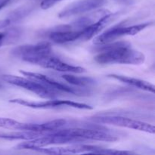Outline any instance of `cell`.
I'll use <instances>...</instances> for the list:
<instances>
[{"label": "cell", "mask_w": 155, "mask_h": 155, "mask_svg": "<svg viewBox=\"0 0 155 155\" xmlns=\"http://www.w3.org/2000/svg\"><path fill=\"white\" fill-rule=\"evenodd\" d=\"M101 45L99 53L94 57V60L101 64L139 65L145 60L143 53L132 48L128 42H113Z\"/></svg>", "instance_id": "6da1fadb"}, {"label": "cell", "mask_w": 155, "mask_h": 155, "mask_svg": "<svg viewBox=\"0 0 155 155\" xmlns=\"http://www.w3.org/2000/svg\"><path fill=\"white\" fill-rule=\"evenodd\" d=\"M51 44L44 41L35 45H20L13 48L12 54L24 61L36 64L38 60L51 54Z\"/></svg>", "instance_id": "7a4b0ae2"}, {"label": "cell", "mask_w": 155, "mask_h": 155, "mask_svg": "<svg viewBox=\"0 0 155 155\" xmlns=\"http://www.w3.org/2000/svg\"><path fill=\"white\" fill-rule=\"evenodd\" d=\"M2 80L9 84L14 85L18 87L24 88L27 90L30 91L42 98L54 99L59 93L56 91L43 86L39 82L29 78L27 79L18 76L11 75V74H5L2 76Z\"/></svg>", "instance_id": "3957f363"}, {"label": "cell", "mask_w": 155, "mask_h": 155, "mask_svg": "<svg viewBox=\"0 0 155 155\" xmlns=\"http://www.w3.org/2000/svg\"><path fill=\"white\" fill-rule=\"evenodd\" d=\"M153 22H147L144 24H136L130 27H121L115 26L107 29L104 33H101L94 39L93 43L95 45H104L114 42L119 38L124 36H135L139 32L152 25Z\"/></svg>", "instance_id": "277c9868"}, {"label": "cell", "mask_w": 155, "mask_h": 155, "mask_svg": "<svg viewBox=\"0 0 155 155\" xmlns=\"http://www.w3.org/2000/svg\"><path fill=\"white\" fill-rule=\"evenodd\" d=\"M58 134L74 138L79 142L85 140H95L100 142H115L117 140L116 136L101 130H93L86 128H69L56 130Z\"/></svg>", "instance_id": "5b68a950"}, {"label": "cell", "mask_w": 155, "mask_h": 155, "mask_svg": "<svg viewBox=\"0 0 155 155\" xmlns=\"http://www.w3.org/2000/svg\"><path fill=\"white\" fill-rule=\"evenodd\" d=\"M93 121L99 124H109L117 127L133 129V130H139L151 134H154L155 133L154 125L120 116H96L93 118Z\"/></svg>", "instance_id": "8992f818"}, {"label": "cell", "mask_w": 155, "mask_h": 155, "mask_svg": "<svg viewBox=\"0 0 155 155\" xmlns=\"http://www.w3.org/2000/svg\"><path fill=\"white\" fill-rule=\"evenodd\" d=\"M9 101L13 104H21V105L35 109H51L62 107H71L77 109H84V110L93 109V107L89 104H84V103L75 102V101H69V100L51 99L50 101H32L22 99V98H15V99L10 100Z\"/></svg>", "instance_id": "52a82bcc"}, {"label": "cell", "mask_w": 155, "mask_h": 155, "mask_svg": "<svg viewBox=\"0 0 155 155\" xmlns=\"http://www.w3.org/2000/svg\"><path fill=\"white\" fill-rule=\"evenodd\" d=\"M19 72L24 76H25V77H28L29 79L36 80V81L39 82V83L42 84L43 86H46V87L56 91L58 92H66V93L77 95H83L84 94H86V92H83V91L82 92L80 89H74V88L71 87V86H67L66 84L59 83V82L56 81L54 79L50 78L47 76L39 74V73H33L24 71H20Z\"/></svg>", "instance_id": "ba28073f"}, {"label": "cell", "mask_w": 155, "mask_h": 155, "mask_svg": "<svg viewBox=\"0 0 155 155\" xmlns=\"http://www.w3.org/2000/svg\"><path fill=\"white\" fill-rule=\"evenodd\" d=\"M107 3V0H79L71 3L59 13L60 18L79 15L86 12L95 10Z\"/></svg>", "instance_id": "9c48e42d"}, {"label": "cell", "mask_w": 155, "mask_h": 155, "mask_svg": "<svg viewBox=\"0 0 155 155\" xmlns=\"http://www.w3.org/2000/svg\"><path fill=\"white\" fill-rule=\"evenodd\" d=\"M104 148L96 145H72L66 147H52V148H36L35 151L48 154H101Z\"/></svg>", "instance_id": "30bf717a"}, {"label": "cell", "mask_w": 155, "mask_h": 155, "mask_svg": "<svg viewBox=\"0 0 155 155\" xmlns=\"http://www.w3.org/2000/svg\"><path fill=\"white\" fill-rule=\"evenodd\" d=\"M36 64L44 68L51 69L60 72H68L74 73V74H82L86 72V69L83 68L74 66L65 63L58 58L51 55V54L38 60Z\"/></svg>", "instance_id": "8fae6325"}, {"label": "cell", "mask_w": 155, "mask_h": 155, "mask_svg": "<svg viewBox=\"0 0 155 155\" xmlns=\"http://www.w3.org/2000/svg\"><path fill=\"white\" fill-rule=\"evenodd\" d=\"M119 15L120 13L117 12V13L114 14L109 13L103 16L102 18H100L98 21L92 24V25L83 29L80 39H83V40H89V39L93 38L98 33H99L104 27H107L109 24H110L112 21H114L119 16Z\"/></svg>", "instance_id": "7c38bea8"}, {"label": "cell", "mask_w": 155, "mask_h": 155, "mask_svg": "<svg viewBox=\"0 0 155 155\" xmlns=\"http://www.w3.org/2000/svg\"><path fill=\"white\" fill-rule=\"evenodd\" d=\"M66 124V120L64 119H57L48 121L43 124H22L21 123L18 130L21 131H32L36 133H51Z\"/></svg>", "instance_id": "4fadbf2b"}, {"label": "cell", "mask_w": 155, "mask_h": 155, "mask_svg": "<svg viewBox=\"0 0 155 155\" xmlns=\"http://www.w3.org/2000/svg\"><path fill=\"white\" fill-rule=\"evenodd\" d=\"M83 30H68L61 26L58 30H54L49 34V39L57 44H64L74 42L80 39Z\"/></svg>", "instance_id": "5bb4252c"}, {"label": "cell", "mask_w": 155, "mask_h": 155, "mask_svg": "<svg viewBox=\"0 0 155 155\" xmlns=\"http://www.w3.org/2000/svg\"><path fill=\"white\" fill-rule=\"evenodd\" d=\"M107 77H109V78H113L117 80H119V81L122 82V83L130 85V86H133V87L138 88V89H142V90L154 93V86L153 84H151V83H150L149 82L145 81V80H139V79L133 78V77L119 75V74H108V75H107Z\"/></svg>", "instance_id": "9a60e30c"}, {"label": "cell", "mask_w": 155, "mask_h": 155, "mask_svg": "<svg viewBox=\"0 0 155 155\" xmlns=\"http://www.w3.org/2000/svg\"><path fill=\"white\" fill-rule=\"evenodd\" d=\"M61 77L65 81L74 86L86 87V86H92L96 84V81L91 77H76L72 74H64Z\"/></svg>", "instance_id": "2e32d148"}, {"label": "cell", "mask_w": 155, "mask_h": 155, "mask_svg": "<svg viewBox=\"0 0 155 155\" xmlns=\"http://www.w3.org/2000/svg\"><path fill=\"white\" fill-rule=\"evenodd\" d=\"M19 34V32L14 29H11L7 31H0V47L17 41L16 39H18Z\"/></svg>", "instance_id": "e0dca14e"}, {"label": "cell", "mask_w": 155, "mask_h": 155, "mask_svg": "<svg viewBox=\"0 0 155 155\" xmlns=\"http://www.w3.org/2000/svg\"><path fill=\"white\" fill-rule=\"evenodd\" d=\"M21 123L11 118L0 117V128L18 130Z\"/></svg>", "instance_id": "ac0fdd59"}, {"label": "cell", "mask_w": 155, "mask_h": 155, "mask_svg": "<svg viewBox=\"0 0 155 155\" xmlns=\"http://www.w3.org/2000/svg\"><path fill=\"white\" fill-rule=\"evenodd\" d=\"M61 1H62V0H42L40 3V8L43 10H46V9L50 8Z\"/></svg>", "instance_id": "d6986e66"}, {"label": "cell", "mask_w": 155, "mask_h": 155, "mask_svg": "<svg viewBox=\"0 0 155 155\" xmlns=\"http://www.w3.org/2000/svg\"><path fill=\"white\" fill-rule=\"evenodd\" d=\"M12 23H13V21H12V20L11 19L10 17L5 18V19L1 20V21H0V30L6 28V27H8L9 25H11Z\"/></svg>", "instance_id": "ffe728a7"}, {"label": "cell", "mask_w": 155, "mask_h": 155, "mask_svg": "<svg viewBox=\"0 0 155 155\" xmlns=\"http://www.w3.org/2000/svg\"><path fill=\"white\" fill-rule=\"evenodd\" d=\"M117 3L121 5H130L133 3V0H114Z\"/></svg>", "instance_id": "44dd1931"}, {"label": "cell", "mask_w": 155, "mask_h": 155, "mask_svg": "<svg viewBox=\"0 0 155 155\" xmlns=\"http://www.w3.org/2000/svg\"><path fill=\"white\" fill-rule=\"evenodd\" d=\"M12 0H0V10L7 6Z\"/></svg>", "instance_id": "7402d4cb"}]
</instances>
